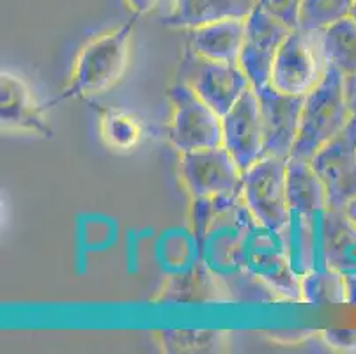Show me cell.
<instances>
[{
  "mask_svg": "<svg viewBox=\"0 0 356 354\" xmlns=\"http://www.w3.org/2000/svg\"><path fill=\"white\" fill-rule=\"evenodd\" d=\"M168 99L172 105L168 140L179 154L222 145V115L188 86L177 82L168 90Z\"/></svg>",
  "mask_w": 356,
  "mask_h": 354,
  "instance_id": "cell-7",
  "label": "cell"
},
{
  "mask_svg": "<svg viewBox=\"0 0 356 354\" xmlns=\"http://www.w3.org/2000/svg\"><path fill=\"white\" fill-rule=\"evenodd\" d=\"M222 145L231 152L243 172L264 156V128L254 87L243 94L238 103L222 117Z\"/></svg>",
  "mask_w": 356,
  "mask_h": 354,
  "instance_id": "cell-13",
  "label": "cell"
},
{
  "mask_svg": "<svg viewBox=\"0 0 356 354\" xmlns=\"http://www.w3.org/2000/svg\"><path fill=\"white\" fill-rule=\"evenodd\" d=\"M137 18L134 16L115 31L92 39L80 50L63 97L98 96L121 80L128 66L129 39Z\"/></svg>",
  "mask_w": 356,
  "mask_h": 354,
  "instance_id": "cell-2",
  "label": "cell"
},
{
  "mask_svg": "<svg viewBox=\"0 0 356 354\" xmlns=\"http://www.w3.org/2000/svg\"><path fill=\"white\" fill-rule=\"evenodd\" d=\"M291 31L293 27L264 11L261 6L247 16L239 66L247 73L254 89L270 83L275 58Z\"/></svg>",
  "mask_w": 356,
  "mask_h": 354,
  "instance_id": "cell-10",
  "label": "cell"
},
{
  "mask_svg": "<svg viewBox=\"0 0 356 354\" xmlns=\"http://www.w3.org/2000/svg\"><path fill=\"white\" fill-rule=\"evenodd\" d=\"M282 238L294 271L303 277L314 269H321V213H291L282 230Z\"/></svg>",
  "mask_w": 356,
  "mask_h": 354,
  "instance_id": "cell-17",
  "label": "cell"
},
{
  "mask_svg": "<svg viewBox=\"0 0 356 354\" xmlns=\"http://www.w3.org/2000/svg\"><path fill=\"white\" fill-rule=\"evenodd\" d=\"M177 77L181 83L188 86L222 117L252 87L247 73L238 63L211 61L193 51L190 47L181 58Z\"/></svg>",
  "mask_w": 356,
  "mask_h": 354,
  "instance_id": "cell-5",
  "label": "cell"
},
{
  "mask_svg": "<svg viewBox=\"0 0 356 354\" xmlns=\"http://www.w3.org/2000/svg\"><path fill=\"white\" fill-rule=\"evenodd\" d=\"M355 0H303L298 27L305 31H321L351 13Z\"/></svg>",
  "mask_w": 356,
  "mask_h": 354,
  "instance_id": "cell-24",
  "label": "cell"
},
{
  "mask_svg": "<svg viewBox=\"0 0 356 354\" xmlns=\"http://www.w3.org/2000/svg\"><path fill=\"white\" fill-rule=\"evenodd\" d=\"M287 158L262 156L243 172L241 195L248 211L261 227L282 232L291 220L287 200Z\"/></svg>",
  "mask_w": 356,
  "mask_h": 354,
  "instance_id": "cell-4",
  "label": "cell"
},
{
  "mask_svg": "<svg viewBox=\"0 0 356 354\" xmlns=\"http://www.w3.org/2000/svg\"><path fill=\"white\" fill-rule=\"evenodd\" d=\"M102 133L106 144L119 151H128L138 144L142 136L140 122L121 110L106 112L102 121Z\"/></svg>",
  "mask_w": 356,
  "mask_h": 354,
  "instance_id": "cell-25",
  "label": "cell"
},
{
  "mask_svg": "<svg viewBox=\"0 0 356 354\" xmlns=\"http://www.w3.org/2000/svg\"><path fill=\"white\" fill-rule=\"evenodd\" d=\"M328 195V209H344L356 197V121L312 156Z\"/></svg>",
  "mask_w": 356,
  "mask_h": 354,
  "instance_id": "cell-11",
  "label": "cell"
},
{
  "mask_svg": "<svg viewBox=\"0 0 356 354\" xmlns=\"http://www.w3.org/2000/svg\"><path fill=\"white\" fill-rule=\"evenodd\" d=\"M213 202L215 214L199 245L202 262L218 275L238 271L245 268L248 239L259 223L241 193L213 197Z\"/></svg>",
  "mask_w": 356,
  "mask_h": 354,
  "instance_id": "cell-3",
  "label": "cell"
},
{
  "mask_svg": "<svg viewBox=\"0 0 356 354\" xmlns=\"http://www.w3.org/2000/svg\"><path fill=\"white\" fill-rule=\"evenodd\" d=\"M326 70L319 31L296 27L278 50L270 83L282 92L307 96L321 82Z\"/></svg>",
  "mask_w": 356,
  "mask_h": 354,
  "instance_id": "cell-6",
  "label": "cell"
},
{
  "mask_svg": "<svg viewBox=\"0 0 356 354\" xmlns=\"http://www.w3.org/2000/svg\"><path fill=\"white\" fill-rule=\"evenodd\" d=\"M160 0H126L128 8L134 11V16H142L145 13L153 11Z\"/></svg>",
  "mask_w": 356,
  "mask_h": 354,
  "instance_id": "cell-28",
  "label": "cell"
},
{
  "mask_svg": "<svg viewBox=\"0 0 356 354\" xmlns=\"http://www.w3.org/2000/svg\"><path fill=\"white\" fill-rule=\"evenodd\" d=\"M348 99L349 108H351V119L356 121V78H348Z\"/></svg>",
  "mask_w": 356,
  "mask_h": 354,
  "instance_id": "cell-29",
  "label": "cell"
},
{
  "mask_svg": "<svg viewBox=\"0 0 356 354\" xmlns=\"http://www.w3.org/2000/svg\"><path fill=\"white\" fill-rule=\"evenodd\" d=\"M323 340L328 347L339 353L356 354V330H342V328H332L323 331Z\"/></svg>",
  "mask_w": 356,
  "mask_h": 354,
  "instance_id": "cell-27",
  "label": "cell"
},
{
  "mask_svg": "<svg viewBox=\"0 0 356 354\" xmlns=\"http://www.w3.org/2000/svg\"><path fill=\"white\" fill-rule=\"evenodd\" d=\"M326 66L341 71L346 78L356 77V19H339L319 31Z\"/></svg>",
  "mask_w": 356,
  "mask_h": 354,
  "instance_id": "cell-20",
  "label": "cell"
},
{
  "mask_svg": "<svg viewBox=\"0 0 356 354\" xmlns=\"http://www.w3.org/2000/svg\"><path fill=\"white\" fill-rule=\"evenodd\" d=\"M287 200L291 211L316 214L328 209V195L312 161L287 158Z\"/></svg>",
  "mask_w": 356,
  "mask_h": 354,
  "instance_id": "cell-19",
  "label": "cell"
},
{
  "mask_svg": "<svg viewBox=\"0 0 356 354\" xmlns=\"http://www.w3.org/2000/svg\"><path fill=\"white\" fill-rule=\"evenodd\" d=\"M181 177L192 199L241 193L243 170L223 145L183 152Z\"/></svg>",
  "mask_w": 356,
  "mask_h": 354,
  "instance_id": "cell-9",
  "label": "cell"
},
{
  "mask_svg": "<svg viewBox=\"0 0 356 354\" xmlns=\"http://www.w3.org/2000/svg\"><path fill=\"white\" fill-rule=\"evenodd\" d=\"M302 301L310 305L349 303L348 278L332 269H314L302 277Z\"/></svg>",
  "mask_w": 356,
  "mask_h": 354,
  "instance_id": "cell-21",
  "label": "cell"
},
{
  "mask_svg": "<svg viewBox=\"0 0 356 354\" xmlns=\"http://www.w3.org/2000/svg\"><path fill=\"white\" fill-rule=\"evenodd\" d=\"M264 128V156L289 158L296 144L305 96L287 94L271 83L255 89Z\"/></svg>",
  "mask_w": 356,
  "mask_h": 354,
  "instance_id": "cell-12",
  "label": "cell"
},
{
  "mask_svg": "<svg viewBox=\"0 0 356 354\" xmlns=\"http://www.w3.org/2000/svg\"><path fill=\"white\" fill-rule=\"evenodd\" d=\"M302 4L303 0H257V6L293 29L300 24Z\"/></svg>",
  "mask_w": 356,
  "mask_h": 354,
  "instance_id": "cell-26",
  "label": "cell"
},
{
  "mask_svg": "<svg viewBox=\"0 0 356 354\" xmlns=\"http://www.w3.org/2000/svg\"><path fill=\"white\" fill-rule=\"evenodd\" d=\"M355 78H356V77H355Z\"/></svg>",
  "mask_w": 356,
  "mask_h": 354,
  "instance_id": "cell-32",
  "label": "cell"
},
{
  "mask_svg": "<svg viewBox=\"0 0 356 354\" xmlns=\"http://www.w3.org/2000/svg\"><path fill=\"white\" fill-rule=\"evenodd\" d=\"M349 122L348 78L341 71L328 67L321 82L305 96L300 131L291 156L312 160V156L344 131Z\"/></svg>",
  "mask_w": 356,
  "mask_h": 354,
  "instance_id": "cell-1",
  "label": "cell"
},
{
  "mask_svg": "<svg viewBox=\"0 0 356 354\" xmlns=\"http://www.w3.org/2000/svg\"><path fill=\"white\" fill-rule=\"evenodd\" d=\"M0 121L4 131L50 135L43 110L34 102L29 87L9 73H2L0 80Z\"/></svg>",
  "mask_w": 356,
  "mask_h": 354,
  "instance_id": "cell-15",
  "label": "cell"
},
{
  "mask_svg": "<svg viewBox=\"0 0 356 354\" xmlns=\"http://www.w3.org/2000/svg\"><path fill=\"white\" fill-rule=\"evenodd\" d=\"M222 280L223 291L229 294V300L236 301H282L277 292L270 287L264 280L255 277L248 269H238L232 273L218 275Z\"/></svg>",
  "mask_w": 356,
  "mask_h": 354,
  "instance_id": "cell-23",
  "label": "cell"
},
{
  "mask_svg": "<svg viewBox=\"0 0 356 354\" xmlns=\"http://www.w3.org/2000/svg\"><path fill=\"white\" fill-rule=\"evenodd\" d=\"M349 16H353V18L356 19V0H355V4H353V8H351V13H349Z\"/></svg>",
  "mask_w": 356,
  "mask_h": 354,
  "instance_id": "cell-31",
  "label": "cell"
},
{
  "mask_svg": "<svg viewBox=\"0 0 356 354\" xmlns=\"http://www.w3.org/2000/svg\"><path fill=\"white\" fill-rule=\"evenodd\" d=\"M257 0H170V9L160 24L168 29H192L222 19L247 18Z\"/></svg>",
  "mask_w": 356,
  "mask_h": 354,
  "instance_id": "cell-16",
  "label": "cell"
},
{
  "mask_svg": "<svg viewBox=\"0 0 356 354\" xmlns=\"http://www.w3.org/2000/svg\"><path fill=\"white\" fill-rule=\"evenodd\" d=\"M245 19L231 18L188 31V47L220 63H238L245 39Z\"/></svg>",
  "mask_w": 356,
  "mask_h": 354,
  "instance_id": "cell-18",
  "label": "cell"
},
{
  "mask_svg": "<svg viewBox=\"0 0 356 354\" xmlns=\"http://www.w3.org/2000/svg\"><path fill=\"white\" fill-rule=\"evenodd\" d=\"M344 211H346V213H348L349 218H351L353 222L356 223V197H355V199L351 200V202L348 204V206L344 207Z\"/></svg>",
  "mask_w": 356,
  "mask_h": 354,
  "instance_id": "cell-30",
  "label": "cell"
},
{
  "mask_svg": "<svg viewBox=\"0 0 356 354\" xmlns=\"http://www.w3.org/2000/svg\"><path fill=\"white\" fill-rule=\"evenodd\" d=\"M245 269L266 282L282 301H302V277L291 264L280 232L255 227L245 253Z\"/></svg>",
  "mask_w": 356,
  "mask_h": 354,
  "instance_id": "cell-8",
  "label": "cell"
},
{
  "mask_svg": "<svg viewBox=\"0 0 356 354\" xmlns=\"http://www.w3.org/2000/svg\"><path fill=\"white\" fill-rule=\"evenodd\" d=\"M165 353H220L227 347L225 331L170 330L158 335Z\"/></svg>",
  "mask_w": 356,
  "mask_h": 354,
  "instance_id": "cell-22",
  "label": "cell"
},
{
  "mask_svg": "<svg viewBox=\"0 0 356 354\" xmlns=\"http://www.w3.org/2000/svg\"><path fill=\"white\" fill-rule=\"evenodd\" d=\"M321 264L346 278L356 277V223L344 209L321 213Z\"/></svg>",
  "mask_w": 356,
  "mask_h": 354,
  "instance_id": "cell-14",
  "label": "cell"
}]
</instances>
